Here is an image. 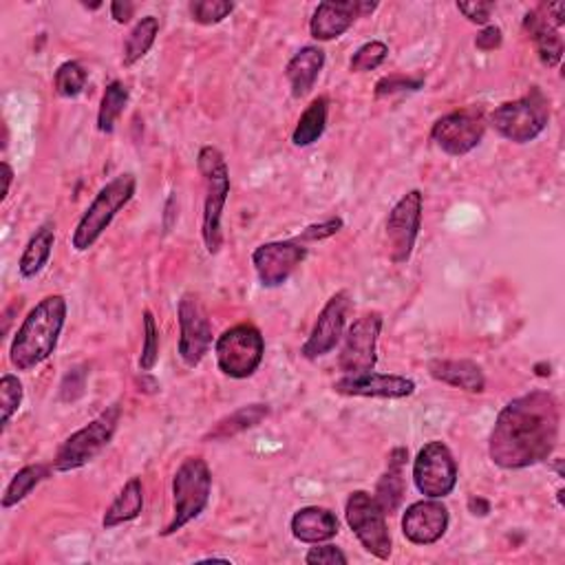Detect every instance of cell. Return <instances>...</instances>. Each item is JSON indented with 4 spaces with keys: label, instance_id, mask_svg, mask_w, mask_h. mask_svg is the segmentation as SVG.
<instances>
[{
    "label": "cell",
    "instance_id": "1",
    "mask_svg": "<svg viewBox=\"0 0 565 565\" xmlns=\"http://www.w3.org/2000/svg\"><path fill=\"white\" fill-rule=\"evenodd\" d=\"M561 431V409L552 393L534 389L510 400L497 415L488 455L501 470H523L545 461Z\"/></svg>",
    "mask_w": 565,
    "mask_h": 565
},
{
    "label": "cell",
    "instance_id": "2",
    "mask_svg": "<svg viewBox=\"0 0 565 565\" xmlns=\"http://www.w3.org/2000/svg\"><path fill=\"white\" fill-rule=\"evenodd\" d=\"M67 314L69 305L61 294H50L30 309L10 347L14 369L32 371L54 356L67 325Z\"/></svg>",
    "mask_w": 565,
    "mask_h": 565
},
{
    "label": "cell",
    "instance_id": "3",
    "mask_svg": "<svg viewBox=\"0 0 565 565\" xmlns=\"http://www.w3.org/2000/svg\"><path fill=\"white\" fill-rule=\"evenodd\" d=\"M197 169L204 177V215L202 239L208 254H219L224 248L221 219L230 197V169L217 146H204L197 155Z\"/></svg>",
    "mask_w": 565,
    "mask_h": 565
},
{
    "label": "cell",
    "instance_id": "4",
    "mask_svg": "<svg viewBox=\"0 0 565 565\" xmlns=\"http://www.w3.org/2000/svg\"><path fill=\"white\" fill-rule=\"evenodd\" d=\"M135 191H138V180L133 173H122L111 182H107L98 191L89 208L83 213L72 235V248L76 252L91 250L100 241V237L109 230L118 213H122L133 202Z\"/></svg>",
    "mask_w": 565,
    "mask_h": 565
},
{
    "label": "cell",
    "instance_id": "5",
    "mask_svg": "<svg viewBox=\"0 0 565 565\" xmlns=\"http://www.w3.org/2000/svg\"><path fill=\"white\" fill-rule=\"evenodd\" d=\"M213 495V470L199 455L186 457L173 477V519L162 530V536H173L188 523L199 519Z\"/></svg>",
    "mask_w": 565,
    "mask_h": 565
},
{
    "label": "cell",
    "instance_id": "6",
    "mask_svg": "<svg viewBox=\"0 0 565 565\" xmlns=\"http://www.w3.org/2000/svg\"><path fill=\"white\" fill-rule=\"evenodd\" d=\"M486 120L503 140L530 144L550 124V100L539 87H530L525 96L499 105Z\"/></svg>",
    "mask_w": 565,
    "mask_h": 565
},
{
    "label": "cell",
    "instance_id": "7",
    "mask_svg": "<svg viewBox=\"0 0 565 565\" xmlns=\"http://www.w3.org/2000/svg\"><path fill=\"white\" fill-rule=\"evenodd\" d=\"M120 420H122V404L116 402L107 406L100 415H96L89 424L72 433L61 444L52 461L56 472H72L91 464L113 442Z\"/></svg>",
    "mask_w": 565,
    "mask_h": 565
},
{
    "label": "cell",
    "instance_id": "8",
    "mask_svg": "<svg viewBox=\"0 0 565 565\" xmlns=\"http://www.w3.org/2000/svg\"><path fill=\"white\" fill-rule=\"evenodd\" d=\"M217 367L226 378H252L265 358V338L252 323H239L215 340Z\"/></svg>",
    "mask_w": 565,
    "mask_h": 565
},
{
    "label": "cell",
    "instance_id": "9",
    "mask_svg": "<svg viewBox=\"0 0 565 565\" xmlns=\"http://www.w3.org/2000/svg\"><path fill=\"white\" fill-rule=\"evenodd\" d=\"M345 519L360 545L376 558L389 561L393 539L387 523V512L367 490H354L345 501Z\"/></svg>",
    "mask_w": 565,
    "mask_h": 565
},
{
    "label": "cell",
    "instance_id": "10",
    "mask_svg": "<svg viewBox=\"0 0 565 565\" xmlns=\"http://www.w3.org/2000/svg\"><path fill=\"white\" fill-rule=\"evenodd\" d=\"M459 468L453 450L442 439L426 442L413 459V483L428 499H446L457 486Z\"/></svg>",
    "mask_w": 565,
    "mask_h": 565
},
{
    "label": "cell",
    "instance_id": "11",
    "mask_svg": "<svg viewBox=\"0 0 565 565\" xmlns=\"http://www.w3.org/2000/svg\"><path fill=\"white\" fill-rule=\"evenodd\" d=\"M486 127V113L477 107H466L435 120L431 129V140L442 153L450 157H464L481 144Z\"/></svg>",
    "mask_w": 565,
    "mask_h": 565
},
{
    "label": "cell",
    "instance_id": "12",
    "mask_svg": "<svg viewBox=\"0 0 565 565\" xmlns=\"http://www.w3.org/2000/svg\"><path fill=\"white\" fill-rule=\"evenodd\" d=\"M422 210H424V195L422 191L415 188L402 195L387 217V224H384L387 250H389V259L395 265L409 263V259L413 257V250L422 230Z\"/></svg>",
    "mask_w": 565,
    "mask_h": 565
},
{
    "label": "cell",
    "instance_id": "13",
    "mask_svg": "<svg viewBox=\"0 0 565 565\" xmlns=\"http://www.w3.org/2000/svg\"><path fill=\"white\" fill-rule=\"evenodd\" d=\"M177 323H180V345L177 354L186 367H199L206 354L210 351L215 336L208 312L195 292L182 294L177 303Z\"/></svg>",
    "mask_w": 565,
    "mask_h": 565
},
{
    "label": "cell",
    "instance_id": "14",
    "mask_svg": "<svg viewBox=\"0 0 565 565\" xmlns=\"http://www.w3.org/2000/svg\"><path fill=\"white\" fill-rule=\"evenodd\" d=\"M384 318L380 312H367L356 318L343 336L338 367L345 376L369 373L378 365V340Z\"/></svg>",
    "mask_w": 565,
    "mask_h": 565
},
{
    "label": "cell",
    "instance_id": "15",
    "mask_svg": "<svg viewBox=\"0 0 565 565\" xmlns=\"http://www.w3.org/2000/svg\"><path fill=\"white\" fill-rule=\"evenodd\" d=\"M309 250L296 237L285 241H270L261 243L252 252V265L259 276V283L265 290L283 287L290 276L305 263Z\"/></svg>",
    "mask_w": 565,
    "mask_h": 565
},
{
    "label": "cell",
    "instance_id": "16",
    "mask_svg": "<svg viewBox=\"0 0 565 565\" xmlns=\"http://www.w3.org/2000/svg\"><path fill=\"white\" fill-rule=\"evenodd\" d=\"M351 309V296L347 290L336 292L320 309L307 340L301 347L305 360H318L329 356L347 332V314Z\"/></svg>",
    "mask_w": 565,
    "mask_h": 565
},
{
    "label": "cell",
    "instance_id": "17",
    "mask_svg": "<svg viewBox=\"0 0 565 565\" xmlns=\"http://www.w3.org/2000/svg\"><path fill=\"white\" fill-rule=\"evenodd\" d=\"M450 525V512L442 499H420L406 506L402 514V534L413 545H433L444 539Z\"/></svg>",
    "mask_w": 565,
    "mask_h": 565
},
{
    "label": "cell",
    "instance_id": "18",
    "mask_svg": "<svg viewBox=\"0 0 565 565\" xmlns=\"http://www.w3.org/2000/svg\"><path fill=\"white\" fill-rule=\"evenodd\" d=\"M378 10V3L365 0H340V3H320L309 21V34L318 43H329L345 36L354 23Z\"/></svg>",
    "mask_w": 565,
    "mask_h": 565
},
{
    "label": "cell",
    "instance_id": "19",
    "mask_svg": "<svg viewBox=\"0 0 565 565\" xmlns=\"http://www.w3.org/2000/svg\"><path fill=\"white\" fill-rule=\"evenodd\" d=\"M334 393L347 398H378V400H404L415 393V382L398 373H356L343 376L334 382Z\"/></svg>",
    "mask_w": 565,
    "mask_h": 565
},
{
    "label": "cell",
    "instance_id": "20",
    "mask_svg": "<svg viewBox=\"0 0 565 565\" xmlns=\"http://www.w3.org/2000/svg\"><path fill=\"white\" fill-rule=\"evenodd\" d=\"M523 30L532 39L541 65L547 67V69H556L563 61L565 45H563V39H561V30L545 17L543 8L532 10V12L525 14Z\"/></svg>",
    "mask_w": 565,
    "mask_h": 565
},
{
    "label": "cell",
    "instance_id": "21",
    "mask_svg": "<svg viewBox=\"0 0 565 565\" xmlns=\"http://www.w3.org/2000/svg\"><path fill=\"white\" fill-rule=\"evenodd\" d=\"M338 528H340L338 517L323 506L298 508L290 521L292 536L307 545L332 541L338 534Z\"/></svg>",
    "mask_w": 565,
    "mask_h": 565
},
{
    "label": "cell",
    "instance_id": "22",
    "mask_svg": "<svg viewBox=\"0 0 565 565\" xmlns=\"http://www.w3.org/2000/svg\"><path fill=\"white\" fill-rule=\"evenodd\" d=\"M325 61H327L325 52L316 45H307L292 56V61L285 67V78L290 83L292 98L301 100L312 94V89L316 87L325 69Z\"/></svg>",
    "mask_w": 565,
    "mask_h": 565
},
{
    "label": "cell",
    "instance_id": "23",
    "mask_svg": "<svg viewBox=\"0 0 565 565\" xmlns=\"http://www.w3.org/2000/svg\"><path fill=\"white\" fill-rule=\"evenodd\" d=\"M428 376L442 384L461 389L466 393H483L486 389L483 369L475 360H466V358H459V360L435 358L428 362Z\"/></svg>",
    "mask_w": 565,
    "mask_h": 565
},
{
    "label": "cell",
    "instance_id": "24",
    "mask_svg": "<svg viewBox=\"0 0 565 565\" xmlns=\"http://www.w3.org/2000/svg\"><path fill=\"white\" fill-rule=\"evenodd\" d=\"M406 459H409V450L404 446H395L389 453L387 468H384V472L380 475V479L376 483L373 497L378 499V503L384 508V512L389 517L395 514L400 510L402 501H404V492H406V479H404Z\"/></svg>",
    "mask_w": 565,
    "mask_h": 565
},
{
    "label": "cell",
    "instance_id": "25",
    "mask_svg": "<svg viewBox=\"0 0 565 565\" xmlns=\"http://www.w3.org/2000/svg\"><path fill=\"white\" fill-rule=\"evenodd\" d=\"M56 246V224L47 221L43 224L32 239L28 241L21 261H19V272L25 281H32L36 276H41V272L50 265L52 261V252Z\"/></svg>",
    "mask_w": 565,
    "mask_h": 565
},
{
    "label": "cell",
    "instance_id": "26",
    "mask_svg": "<svg viewBox=\"0 0 565 565\" xmlns=\"http://www.w3.org/2000/svg\"><path fill=\"white\" fill-rule=\"evenodd\" d=\"M268 415H270V404H263V402L239 406L237 411H232L226 417H221L204 435V442H226V439H232V437H237V435L259 426L263 420H268Z\"/></svg>",
    "mask_w": 565,
    "mask_h": 565
},
{
    "label": "cell",
    "instance_id": "27",
    "mask_svg": "<svg viewBox=\"0 0 565 565\" xmlns=\"http://www.w3.org/2000/svg\"><path fill=\"white\" fill-rule=\"evenodd\" d=\"M144 510V483L140 477H131L122 490L116 495L111 506L102 517L105 530H113L129 521H135Z\"/></svg>",
    "mask_w": 565,
    "mask_h": 565
},
{
    "label": "cell",
    "instance_id": "28",
    "mask_svg": "<svg viewBox=\"0 0 565 565\" xmlns=\"http://www.w3.org/2000/svg\"><path fill=\"white\" fill-rule=\"evenodd\" d=\"M327 118H329V100L325 96H318L316 100L309 102V107L298 118L296 129L292 133V144L296 149H307L316 144L327 129Z\"/></svg>",
    "mask_w": 565,
    "mask_h": 565
},
{
    "label": "cell",
    "instance_id": "29",
    "mask_svg": "<svg viewBox=\"0 0 565 565\" xmlns=\"http://www.w3.org/2000/svg\"><path fill=\"white\" fill-rule=\"evenodd\" d=\"M54 464H30L25 468H21L12 481L8 483L6 492H3V510H10L14 506H19L21 501H25L43 481H47L54 472Z\"/></svg>",
    "mask_w": 565,
    "mask_h": 565
},
{
    "label": "cell",
    "instance_id": "30",
    "mask_svg": "<svg viewBox=\"0 0 565 565\" xmlns=\"http://www.w3.org/2000/svg\"><path fill=\"white\" fill-rule=\"evenodd\" d=\"M157 36H160V19H155V17L140 19L135 23V28L131 30V34L127 36L124 52H122V65L133 67L140 61H144L149 56V52L153 50Z\"/></svg>",
    "mask_w": 565,
    "mask_h": 565
},
{
    "label": "cell",
    "instance_id": "31",
    "mask_svg": "<svg viewBox=\"0 0 565 565\" xmlns=\"http://www.w3.org/2000/svg\"><path fill=\"white\" fill-rule=\"evenodd\" d=\"M131 100V91L122 80H113L107 85L102 94V102L98 109V131L105 135H111L116 131L118 120L127 111Z\"/></svg>",
    "mask_w": 565,
    "mask_h": 565
},
{
    "label": "cell",
    "instance_id": "32",
    "mask_svg": "<svg viewBox=\"0 0 565 565\" xmlns=\"http://www.w3.org/2000/svg\"><path fill=\"white\" fill-rule=\"evenodd\" d=\"M89 83V72L78 61H67L56 69L54 76V89L61 98L74 100L85 94Z\"/></svg>",
    "mask_w": 565,
    "mask_h": 565
},
{
    "label": "cell",
    "instance_id": "33",
    "mask_svg": "<svg viewBox=\"0 0 565 565\" xmlns=\"http://www.w3.org/2000/svg\"><path fill=\"white\" fill-rule=\"evenodd\" d=\"M23 398H25V389L19 376L3 373V378H0V413H3V417H0V431L3 433L8 431L12 417L21 411Z\"/></svg>",
    "mask_w": 565,
    "mask_h": 565
},
{
    "label": "cell",
    "instance_id": "34",
    "mask_svg": "<svg viewBox=\"0 0 565 565\" xmlns=\"http://www.w3.org/2000/svg\"><path fill=\"white\" fill-rule=\"evenodd\" d=\"M188 10L195 23L213 28L224 23L235 12V3H230V0H195V3L188 6Z\"/></svg>",
    "mask_w": 565,
    "mask_h": 565
},
{
    "label": "cell",
    "instance_id": "35",
    "mask_svg": "<svg viewBox=\"0 0 565 565\" xmlns=\"http://www.w3.org/2000/svg\"><path fill=\"white\" fill-rule=\"evenodd\" d=\"M389 58V47L382 41H371L365 43L349 61V72L351 74H367L373 72L378 67L384 65V61Z\"/></svg>",
    "mask_w": 565,
    "mask_h": 565
},
{
    "label": "cell",
    "instance_id": "36",
    "mask_svg": "<svg viewBox=\"0 0 565 565\" xmlns=\"http://www.w3.org/2000/svg\"><path fill=\"white\" fill-rule=\"evenodd\" d=\"M160 360V327L155 314L144 309V345L140 354V371L151 373Z\"/></svg>",
    "mask_w": 565,
    "mask_h": 565
},
{
    "label": "cell",
    "instance_id": "37",
    "mask_svg": "<svg viewBox=\"0 0 565 565\" xmlns=\"http://www.w3.org/2000/svg\"><path fill=\"white\" fill-rule=\"evenodd\" d=\"M424 87V78H413V76H384L376 85V98H391L398 94H415Z\"/></svg>",
    "mask_w": 565,
    "mask_h": 565
},
{
    "label": "cell",
    "instance_id": "38",
    "mask_svg": "<svg viewBox=\"0 0 565 565\" xmlns=\"http://www.w3.org/2000/svg\"><path fill=\"white\" fill-rule=\"evenodd\" d=\"M305 563H309V565H347L349 558L338 545L325 541V543H314V547H309V552L305 554Z\"/></svg>",
    "mask_w": 565,
    "mask_h": 565
},
{
    "label": "cell",
    "instance_id": "39",
    "mask_svg": "<svg viewBox=\"0 0 565 565\" xmlns=\"http://www.w3.org/2000/svg\"><path fill=\"white\" fill-rule=\"evenodd\" d=\"M343 228H345L343 217H329V219H325V221H320V224L307 226L296 239H298L301 243H305V246H307V243H318V241H325V239L336 237Z\"/></svg>",
    "mask_w": 565,
    "mask_h": 565
},
{
    "label": "cell",
    "instance_id": "40",
    "mask_svg": "<svg viewBox=\"0 0 565 565\" xmlns=\"http://www.w3.org/2000/svg\"><path fill=\"white\" fill-rule=\"evenodd\" d=\"M457 12L475 25L486 28L495 12V3H483V0H470V3H457Z\"/></svg>",
    "mask_w": 565,
    "mask_h": 565
},
{
    "label": "cell",
    "instance_id": "41",
    "mask_svg": "<svg viewBox=\"0 0 565 565\" xmlns=\"http://www.w3.org/2000/svg\"><path fill=\"white\" fill-rule=\"evenodd\" d=\"M85 384H87V369L85 367L69 369V373L65 376L63 387H61V398L65 402H72V400L80 398L85 393Z\"/></svg>",
    "mask_w": 565,
    "mask_h": 565
},
{
    "label": "cell",
    "instance_id": "42",
    "mask_svg": "<svg viewBox=\"0 0 565 565\" xmlns=\"http://www.w3.org/2000/svg\"><path fill=\"white\" fill-rule=\"evenodd\" d=\"M501 43H503V32H501L497 25H486V28L477 34V39H475V47H477L479 52H483V54L499 50Z\"/></svg>",
    "mask_w": 565,
    "mask_h": 565
},
{
    "label": "cell",
    "instance_id": "43",
    "mask_svg": "<svg viewBox=\"0 0 565 565\" xmlns=\"http://www.w3.org/2000/svg\"><path fill=\"white\" fill-rule=\"evenodd\" d=\"M133 14H135V6L129 3V0H124V3H120V0H118V3H111V17L118 25L131 23Z\"/></svg>",
    "mask_w": 565,
    "mask_h": 565
},
{
    "label": "cell",
    "instance_id": "44",
    "mask_svg": "<svg viewBox=\"0 0 565 565\" xmlns=\"http://www.w3.org/2000/svg\"><path fill=\"white\" fill-rule=\"evenodd\" d=\"M468 510L475 514V517H486L490 512V501L483 499V497H470L468 499Z\"/></svg>",
    "mask_w": 565,
    "mask_h": 565
},
{
    "label": "cell",
    "instance_id": "45",
    "mask_svg": "<svg viewBox=\"0 0 565 565\" xmlns=\"http://www.w3.org/2000/svg\"><path fill=\"white\" fill-rule=\"evenodd\" d=\"M3 175H6V191H3V199H8L10 191H12V182H14V169L10 166V162H3Z\"/></svg>",
    "mask_w": 565,
    "mask_h": 565
},
{
    "label": "cell",
    "instance_id": "46",
    "mask_svg": "<svg viewBox=\"0 0 565 565\" xmlns=\"http://www.w3.org/2000/svg\"><path fill=\"white\" fill-rule=\"evenodd\" d=\"M210 561H224V563H230V558H228V556H204V558H199V563H210Z\"/></svg>",
    "mask_w": 565,
    "mask_h": 565
},
{
    "label": "cell",
    "instance_id": "47",
    "mask_svg": "<svg viewBox=\"0 0 565 565\" xmlns=\"http://www.w3.org/2000/svg\"><path fill=\"white\" fill-rule=\"evenodd\" d=\"M563 495H565V490H563V488H558V490H556V501H558V506H561V508H563Z\"/></svg>",
    "mask_w": 565,
    "mask_h": 565
}]
</instances>
